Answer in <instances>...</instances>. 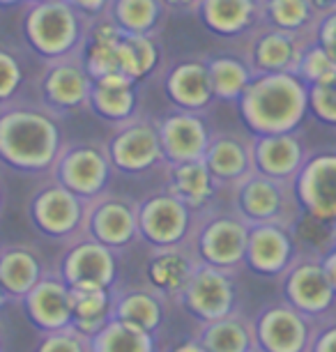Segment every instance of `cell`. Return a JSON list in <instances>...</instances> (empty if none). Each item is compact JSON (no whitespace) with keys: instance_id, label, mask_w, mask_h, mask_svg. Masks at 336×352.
<instances>
[{"instance_id":"cell-40","label":"cell","mask_w":336,"mask_h":352,"mask_svg":"<svg viewBox=\"0 0 336 352\" xmlns=\"http://www.w3.org/2000/svg\"><path fill=\"white\" fill-rule=\"evenodd\" d=\"M309 113L318 122L336 127V76L329 83L309 88Z\"/></svg>"},{"instance_id":"cell-50","label":"cell","mask_w":336,"mask_h":352,"mask_svg":"<svg viewBox=\"0 0 336 352\" xmlns=\"http://www.w3.org/2000/svg\"><path fill=\"white\" fill-rule=\"evenodd\" d=\"M329 244L336 247V226H332V232H329Z\"/></svg>"},{"instance_id":"cell-23","label":"cell","mask_w":336,"mask_h":352,"mask_svg":"<svg viewBox=\"0 0 336 352\" xmlns=\"http://www.w3.org/2000/svg\"><path fill=\"white\" fill-rule=\"evenodd\" d=\"M85 111H90L97 120L117 127L141 116V83L122 74L92 78Z\"/></svg>"},{"instance_id":"cell-9","label":"cell","mask_w":336,"mask_h":352,"mask_svg":"<svg viewBox=\"0 0 336 352\" xmlns=\"http://www.w3.org/2000/svg\"><path fill=\"white\" fill-rule=\"evenodd\" d=\"M90 85L92 76L76 53L60 60L42 63L32 88H35V99L39 104L65 118L88 106Z\"/></svg>"},{"instance_id":"cell-13","label":"cell","mask_w":336,"mask_h":352,"mask_svg":"<svg viewBox=\"0 0 336 352\" xmlns=\"http://www.w3.org/2000/svg\"><path fill=\"white\" fill-rule=\"evenodd\" d=\"M81 235L102 242L104 247L113 249L117 254L131 249L136 242H141L138 240L136 201L120 194H111L109 189L92 198L85 205Z\"/></svg>"},{"instance_id":"cell-29","label":"cell","mask_w":336,"mask_h":352,"mask_svg":"<svg viewBox=\"0 0 336 352\" xmlns=\"http://www.w3.org/2000/svg\"><path fill=\"white\" fill-rule=\"evenodd\" d=\"M120 35L122 32L107 16L90 23L78 56H81L85 69L92 78L120 74Z\"/></svg>"},{"instance_id":"cell-15","label":"cell","mask_w":336,"mask_h":352,"mask_svg":"<svg viewBox=\"0 0 336 352\" xmlns=\"http://www.w3.org/2000/svg\"><path fill=\"white\" fill-rule=\"evenodd\" d=\"M313 39L315 35H300L260 23L245 37L242 58L254 74H283V72L293 74L302 53Z\"/></svg>"},{"instance_id":"cell-52","label":"cell","mask_w":336,"mask_h":352,"mask_svg":"<svg viewBox=\"0 0 336 352\" xmlns=\"http://www.w3.org/2000/svg\"><path fill=\"white\" fill-rule=\"evenodd\" d=\"M0 208H3V182H0Z\"/></svg>"},{"instance_id":"cell-1","label":"cell","mask_w":336,"mask_h":352,"mask_svg":"<svg viewBox=\"0 0 336 352\" xmlns=\"http://www.w3.org/2000/svg\"><path fill=\"white\" fill-rule=\"evenodd\" d=\"M65 141L63 116L37 99L0 106V164L25 175H49Z\"/></svg>"},{"instance_id":"cell-38","label":"cell","mask_w":336,"mask_h":352,"mask_svg":"<svg viewBox=\"0 0 336 352\" xmlns=\"http://www.w3.org/2000/svg\"><path fill=\"white\" fill-rule=\"evenodd\" d=\"M25 85V63L16 46L0 42V106L21 97Z\"/></svg>"},{"instance_id":"cell-8","label":"cell","mask_w":336,"mask_h":352,"mask_svg":"<svg viewBox=\"0 0 336 352\" xmlns=\"http://www.w3.org/2000/svg\"><path fill=\"white\" fill-rule=\"evenodd\" d=\"M49 177L83 201H92L109 189L113 166L104 152V145L88 141L65 143Z\"/></svg>"},{"instance_id":"cell-27","label":"cell","mask_w":336,"mask_h":352,"mask_svg":"<svg viewBox=\"0 0 336 352\" xmlns=\"http://www.w3.org/2000/svg\"><path fill=\"white\" fill-rule=\"evenodd\" d=\"M161 170H164V189L170 191L175 198H180L194 214H201V212H208L212 208L219 187H216L214 177L210 175L203 159L166 164Z\"/></svg>"},{"instance_id":"cell-5","label":"cell","mask_w":336,"mask_h":352,"mask_svg":"<svg viewBox=\"0 0 336 352\" xmlns=\"http://www.w3.org/2000/svg\"><path fill=\"white\" fill-rule=\"evenodd\" d=\"M230 210L249 226L276 223L295 230L302 223V208L293 182L274 180L251 170L245 180L230 187Z\"/></svg>"},{"instance_id":"cell-10","label":"cell","mask_w":336,"mask_h":352,"mask_svg":"<svg viewBox=\"0 0 336 352\" xmlns=\"http://www.w3.org/2000/svg\"><path fill=\"white\" fill-rule=\"evenodd\" d=\"M283 300L309 318H325L336 309V290L322 270L320 251L298 254L279 276Z\"/></svg>"},{"instance_id":"cell-26","label":"cell","mask_w":336,"mask_h":352,"mask_svg":"<svg viewBox=\"0 0 336 352\" xmlns=\"http://www.w3.org/2000/svg\"><path fill=\"white\" fill-rule=\"evenodd\" d=\"M196 267H199V261H196L189 247L150 249V256L146 261L148 288L155 290L159 297H168V300L175 302L184 290V285L189 283Z\"/></svg>"},{"instance_id":"cell-45","label":"cell","mask_w":336,"mask_h":352,"mask_svg":"<svg viewBox=\"0 0 336 352\" xmlns=\"http://www.w3.org/2000/svg\"><path fill=\"white\" fill-rule=\"evenodd\" d=\"M320 263H322V270H325V274L329 278V283H332V288L336 290V247L329 244L327 249L320 251Z\"/></svg>"},{"instance_id":"cell-22","label":"cell","mask_w":336,"mask_h":352,"mask_svg":"<svg viewBox=\"0 0 336 352\" xmlns=\"http://www.w3.org/2000/svg\"><path fill=\"white\" fill-rule=\"evenodd\" d=\"M306 157L309 148L298 131L251 136V164L260 175L293 182Z\"/></svg>"},{"instance_id":"cell-37","label":"cell","mask_w":336,"mask_h":352,"mask_svg":"<svg viewBox=\"0 0 336 352\" xmlns=\"http://www.w3.org/2000/svg\"><path fill=\"white\" fill-rule=\"evenodd\" d=\"M90 352H157L155 334L129 327L120 320H111L90 338Z\"/></svg>"},{"instance_id":"cell-12","label":"cell","mask_w":336,"mask_h":352,"mask_svg":"<svg viewBox=\"0 0 336 352\" xmlns=\"http://www.w3.org/2000/svg\"><path fill=\"white\" fill-rule=\"evenodd\" d=\"M85 205L88 201L71 194L60 182L51 177L49 182L42 184L30 198L28 214L32 226L58 242H71L81 237L83 232V219H85Z\"/></svg>"},{"instance_id":"cell-30","label":"cell","mask_w":336,"mask_h":352,"mask_svg":"<svg viewBox=\"0 0 336 352\" xmlns=\"http://www.w3.org/2000/svg\"><path fill=\"white\" fill-rule=\"evenodd\" d=\"M196 341H199L205 352H254L256 336L254 324L249 318H245L240 311L216 320L199 322L196 331Z\"/></svg>"},{"instance_id":"cell-46","label":"cell","mask_w":336,"mask_h":352,"mask_svg":"<svg viewBox=\"0 0 336 352\" xmlns=\"http://www.w3.org/2000/svg\"><path fill=\"white\" fill-rule=\"evenodd\" d=\"M168 12H196L201 0H161Z\"/></svg>"},{"instance_id":"cell-54","label":"cell","mask_w":336,"mask_h":352,"mask_svg":"<svg viewBox=\"0 0 336 352\" xmlns=\"http://www.w3.org/2000/svg\"><path fill=\"white\" fill-rule=\"evenodd\" d=\"M0 352H3V334H0Z\"/></svg>"},{"instance_id":"cell-3","label":"cell","mask_w":336,"mask_h":352,"mask_svg":"<svg viewBox=\"0 0 336 352\" xmlns=\"http://www.w3.org/2000/svg\"><path fill=\"white\" fill-rule=\"evenodd\" d=\"M90 21L83 19L67 0L32 3L25 0L21 12L23 44L39 63L76 56L83 49Z\"/></svg>"},{"instance_id":"cell-34","label":"cell","mask_w":336,"mask_h":352,"mask_svg":"<svg viewBox=\"0 0 336 352\" xmlns=\"http://www.w3.org/2000/svg\"><path fill=\"white\" fill-rule=\"evenodd\" d=\"M71 290V327L83 336H92L111 320L113 290L107 288H69Z\"/></svg>"},{"instance_id":"cell-18","label":"cell","mask_w":336,"mask_h":352,"mask_svg":"<svg viewBox=\"0 0 336 352\" xmlns=\"http://www.w3.org/2000/svg\"><path fill=\"white\" fill-rule=\"evenodd\" d=\"M161 90L170 106L180 111L205 113L214 104L208 74V56H182L161 69Z\"/></svg>"},{"instance_id":"cell-20","label":"cell","mask_w":336,"mask_h":352,"mask_svg":"<svg viewBox=\"0 0 336 352\" xmlns=\"http://www.w3.org/2000/svg\"><path fill=\"white\" fill-rule=\"evenodd\" d=\"M295 230L276 223H254L247 235L245 267L254 274L279 278L298 256Z\"/></svg>"},{"instance_id":"cell-6","label":"cell","mask_w":336,"mask_h":352,"mask_svg":"<svg viewBox=\"0 0 336 352\" xmlns=\"http://www.w3.org/2000/svg\"><path fill=\"white\" fill-rule=\"evenodd\" d=\"M104 152L113 166V173L127 177H143L166 166L157 124L146 116H136L113 127L111 136L104 141Z\"/></svg>"},{"instance_id":"cell-31","label":"cell","mask_w":336,"mask_h":352,"mask_svg":"<svg viewBox=\"0 0 336 352\" xmlns=\"http://www.w3.org/2000/svg\"><path fill=\"white\" fill-rule=\"evenodd\" d=\"M111 318L129 324V327L148 331V334H157V329L164 322L161 297L150 288L113 290Z\"/></svg>"},{"instance_id":"cell-49","label":"cell","mask_w":336,"mask_h":352,"mask_svg":"<svg viewBox=\"0 0 336 352\" xmlns=\"http://www.w3.org/2000/svg\"><path fill=\"white\" fill-rule=\"evenodd\" d=\"M25 0H0V8H14V5H21Z\"/></svg>"},{"instance_id":"cell-44","label":"cell","mask_w":336,"mask_h":352,"mask_svg":"<svg viewBox=\"0 0 336 352\" xmlns=\"http://www.w3.org/2000/svg\"><path fill=\"white\" fill-rule=\"evenodd\" d=\"M67 3L83 19H88L90 23L97 21V19H102L107 14V8H109V0H67Z\"/></svg>"},{"instance_id":"cell-14","label":"cell","mask_w":336,"mask_h":352,"mask_svg":"<svg viewBox=\"0 0 336 352\" xmlns=\"http://www.w3.org/2000/svg\"><path fill=\"white\" fill-rule=\"evenodd\" d=\"M293 189L304 219L336 226V150L309 152Z\"/></svg>"},{"instance_id":"cell-48","label":"cell","mask_w":336,"mask_h":352,"mask_svg":"<svg viewBox=\"0 0 336 352\" xmlns=\"http://www.w3.org/2000/svg\"><path fill=\"white\" fill-rule=\"evenodd\" d=\"M313 3H315V8H318L320 12H325V10H329V8H334L336 0H313Z\"/></svg>"},{"instance_id":"cell-17","label":"cell","mask_w":336,"mask_h":352,"mask_svg":"<svg viewBox=\"0 0 336 352\" xmlns=\"http://www.w3.org/2000/svg\"><path fill=\"white\" fill-rule=\"evenodd\" d=\"M311 320L286 300L269 304L251 320L256 348L260 352H309L315 334Z\"/></svg>"},{"instance_id":"cell-36","label":"cell","mask_w":336,"mask_h":352,"mask_svg":"<svg viewBox=\"0 0 336 352\" xmlns=\"http://www.w3.org/2000/svg\"><path fill=\"white\" fill-rule=\"evenodd\" d=\"M260 8L265 25L300 35H315V25L322 14L313 0H260Z\"/></svg>"},{"instance_id":"cell-51","label":"cell","mask_w":336,"mask_h":352,"mask_svg":"<svg viewBox=\"0 0 336 352\" xmlns=\"http://www.w3.org/2000/svg\"><path fill=\"white\" fill-rule=\"evenodd\" d=\"M5 302H8V295H5L3 285H0V309H3V307H5Z\"/></svg>"},{"instance_id":"cell-4","label":"cell","mask_w":336,"mask_h":352,"mask_svg":"<svg viewBox=\"0 0 336 352\" xmlns=\"http://www.w3.org/2000/svg\"><path fill=\"white\" fill-rule=\"evenodd\" d=\"M249 223L242 221L233 210H216L196 214L194 230L187 247L201 265L237 274L245 270Z\"/></svg>"},{"instance_id":"cell-41","label":"cell","mask_w":336,"mask_h":352,"mask_svg":"<svg viewBox=\"0 0 336 352\" xmlns=\"http://www.w3.org/2000/svg\"><path fill=\"white\" fill-rule=\"evenodd\" d=\"M35 352H90V343L88 336H83L81 331L67 327L58 331H44Z\"/></svg>"},{"instance_id":"cell-7","label":"cell","mask_w":336,"mask_h":352,"mask_svg":"<svg viewBox=\"0 0 336 352\" xmlns=\"http://www.w3.org/2000/svg\"><path fill=\"white\" fill-rule=\"evenodd\" d=\"M138 240L150 249L187 247L196 214L166 189H157L136 203Z\"/></svg>"},{"instance_id":"cell-33","label":"cell","mask_w":336,"mask_h":352,"mask_svg":"<svg viewBox=\"0 0 336 352\" xmlns=\"http://www.w3.org/2000/svg\"><path fill=\"white\" fill-rule=\"evenodd\" d=\"M208 74L214 102L223 104H237V99L242 97L249 81L254 78V72L249 69L245 58L228 56V53L208 56Z\"/></svg>"},{"instance_id":"cell-35","label":"cell","mask_w":336,"mask_h":352,"mask_svg":"<svg viewBox=\"0 0 336 352\" xmlns=\"http://www.w3.org/2000/svg\"><path fill=\"white\" fill-rule=\"evenodd\" d=\"M161 49L157 35H120V74L146 83L159 69Z\"/></svg>"},{"instance_id":"cell-53","label":"cell","mask_w":336,"mask_h":352,"mask_svg":"<svg viewBox=\"0 0 336 352\" xmlns=\"http://www.w3.org/2000/svg\"><path fill=\"white\" fill-rule=\"evenodd\" d=\"M32 3H51V0H32Z\"/></svg>"},{"instance_id":"cell-39","label":"cell","mask_w":336,"mask_h":352,"mask_svg":"<svg viewBox=\"0 0 336 352\" xmlns=\"http://www.w3.org/2000/svg\"><path fill=\"white\" fill-rule=\"evenodd\" d=\"M293 74L298 76L306 88H313V85H322V83L332 81L336 76V63L313 39V42L304 49V53H302V58H300V63Z\"/></svg>"},{"instance_id":"cell-2","label":"cell","mask_w":336,"mask_h":352,"mask_svg":"<svg viewBox=\"0 0 336 352\" xmlns=\"http://www.w3.org/2000/svg\"><path fill=\"white\" fill-rule=\"evenodd\" d=\"M237 111L251 136L298 131L309 116V88L291 72L254 74L237 99Z\"/></svg>"},{"instance_id":"cell-11","label":"cell","mask_w":336,"mask_h":352,"mask_svg":"<svg viewBox=\"0 0 336 352\" xmlns=\"http://www.w3.org/2000/svg\"><path fill=\"white\" fill-rule=\"evenodd\" d=\"M56 274L69 288L115 290L117 276H120V254L92 237L81 235L65 244Z\"/></svg>"},{"instance_id":"cell-25","label":"cell","mask_w":336,"mask_h":352,"mask_svg":"<svg viewBox=\"0 0 336 352\" xmlns=\"http://www.w3.org/2000/svg\"><path fill=\"white\" fill-rule=\"evenodd\" d=\"M196 14L205 30L226 39H245L262 23L260 0H201Z\"/></svg>"},{"instance_id":"cell-24","label":"cell","mask_w":336,"mask_h":352,"mask_svg":"<svg viewBox=\"0 0 336 352\" xmlns=\"http://www.w3.org/2000/svg\"><path fill=\"white\" fill-rule=\"evenodd\" d=\"M21 302L37 329L58 331L71 327V290L58 274H44Z\"/></svg>"},{"instance_id":"cell-43","label":"cell","mask_w":336,"mask_h":352,"mask_svg":"<svg viewBox=\"0 0 336 352\" xmlns=\"http://www.w3.org/2000/svg\"><path fill=\"white\" fill-rule=\"evenodd\" d=\"M309 352H336V318L315 331Z\"/></svg>"},{"instance_id":"cell-28","label":"cell","mask_w":336,"mask_h":352,"mask_svg":"<svg viewBox=\"0 0 336 352\" xmlns=\"http://www.w3.org/2000/svg\"><path fill=\"white\" fill-rule=\"evenodd\" d=\"M44 274L42 256L30 244L0 247V285L8 300H23Z\"/></svg>"},{"instance_id":"cell-32","label":"cell","mask_w":336,"mask_h":352,"mask_svg":"<svg viewBox=\"0 0 336 352\" xmlns=\"http://www.w3.org/2000/svg\"><path fill=\"white\" fill-rule=\"evenodd\" d=\"M166 12L161 0H109L104 16L127 35H159Z\"/></svg>"},{"instance_id":"cell-55","label":"cell","mask_w":336,"mask_h":352,"mask_svg":"<svg viewBox=\"0 0 336 352\" xmlns=\"http://www.w3.org/2000/svg\"><path fill=\"white\" fill-rule=\"evenodd\" d=\"M254 352H260V350H254Z\"/></svg>"},{"instance_id":"cell-19","label":"cell","mask_w":336,"mask_h":352,"mask_svg":"<svg viewBox=\"0 0 336 352\" xmlns=\"http://www.w3.org/2000/svg\"><path fill=\"white\" fill-rule=\"evenodd\" d=\"M155 124L166 164L203 159L208 150L210 136L214 131L205 120V113L180 111V109H173L166 116L157 118Z\"/></svg>"},{"instance_id":"cell-47","label":"cell","mask_w":336,"mask_h":352,"mask_svg":"<svg viewBox=\"0 0 336 352\" xmlns=\"http://www.w3.org/2000/svg\"><path fill=\"white\" fill-rule=\"evenodd\" d=\"M168 352H205V348H203L196 338H187V341L177 343L175 348H170Z\"/></svg>"},{"instance_id":"cell-16","label":"cell","mask_w":336,"mask_h":352,"mask_svg":"<svg viewBox=\"0 0 336 352\" xmlns=\"http://www.w3.org/2000/svg\"><path fill=\"white\" fill-rule=\"evenodd\" d=\"M187 314L199 322L216 320L237 311V288L235 274L223 270L201 265L191 274L180 297L175 300Z\"/></svg>"},{"instance_id":"cell-42","label":"cell","mask_w":336,"mask_h":352,"mask_svg":"<svg viewBox=\"0 0 336 352\" xmlns=\"http://www.w3.org/2000/svg\"><path fill=\"white\" fill-rule=\"evenodd\" d=\"M315 42H318L325 53L336 63V5L325 10L315 25Z\"/></svg>"},{"instance_id":"cell-21","label":"cell","mask_w":336,"mask_h":352,"mask_svg":"<svg viewBox=\"0 0 336 352\" xmlns=\"http://www.w3.org/2000/svg\"><path fill=\"white\" fill-rule=\"evenodd\" d=\"M210 175L219 189L235 187L254 170L251 164V134L249 131L216 129L210 136L208 150L203 155Z\"/></svg>"}]
</instances>
